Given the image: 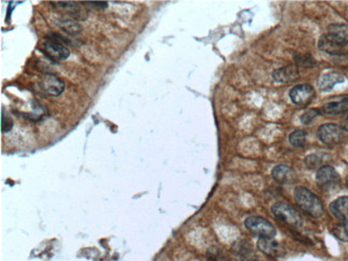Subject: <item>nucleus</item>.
I'll return each instance as SVG.
<instances>
[{"label": "nucleus", "mask_w": 348, "mask_h": 261, "mask_svg": "<svg viewBox=\"0 0 348 261\" xmlns=\"http://www.w3.org/2000/svg\"><path fill=\"white\" fill-rule=\"evenodd\" d=\"M293 197L300 208L312 218L318 219L324 214V205L320 199L308 188L302 186L297 187L293 192Z\"/></svg>", "instance_id": "nucleus-1"}, {"label": "nucleus", "mask_w": 348, "mask_h": 261, "mask_svg": "<svg viewBox=\"0 0 348 261\" xmlns=\"http://www.w3.org/2000/svg\"><path fill=\"white\" fill-rule=\"evenodd\" d=\"M272 214L281 222L289 225L292 227L302 226V218L297 210H294L291 205L285 202H276L272 206Z\"/></svg>", "instance_id": "nucleus-2"}, {"label": "nucleus", "mask_w": 348, "mask_h": 261, "mask_svg": "<svg viewBox=\"0 0 348 261\" xmlns=\"http://www.w3.org/2000/svg\"><path fill=\"white\" fill-rule=\"evenodd\" d=\"M244 226L248 231H251L256 236H260L261 238H273L276 233L273 225L269 221L260 217H251L246 219Z\"/></svg>", "instance_id": "nucleus-3"}, {"label": "nucleus", "mask_w": 348, "mask_h": 261, "mask_svg": "<svg viewBox=\"0 0 348 261\" xmlns=\"http://www.w3.org/2000/svg\"><path fill=\"white\" fill-rule=\"evenodd\" d=\"M344 130L337 124L333 123H327L321 125L318 129V138L321 142H324L325 145L333 146L341 143L345 137Z\"/></svg>", "instance_id": "nucleus-4"}, {"label": "nucleus", "mask_w": 348, "mask_h": 261, "mask_svg": "<svg viewBox=\"0 0 348 261\" xmlns=\"http://www.w3.org/2000/svg\"><path fill=\"white\" fill-rule=\"evenodd\" d=\"M42 50L49 59L54 61L66 60L70 56V50L66 45L53 38H48L43 43Z\"/></svg>", "instance_id": "nucleus-5"}, {"label": "nucleus", "mask_w": 348, "mask_h": 261, "mask_svg": "<svg viewBox=\"0 0 348 261\" xmlns=\"http://www.w3.org/2000/svg\"><path fill=\"white\" fill-rule=\"evenodd\" d=\"M314 96H315V91L313 87H311L310 85H307V84L294 86L289 92L290 100L296 105H300V106L308 105L309 103H311V101L313 100Z\"/></svg>", "instance_id": "nucleus-6"}, {"label": "nucleus", "mask_w": 348, "mask_h": 261, "mask_svg": "<svg viewBox=\"0 0 348 261\" xmlns=\"http://www.w3.org/2000/svg\"><path fill=\"white\" fill-rule=\"evenodd\" d=\"M326 37L333 43L345 47L348 45V25L343 23L332 24L328 27Z\"/></svg>", "instance_id": "nucleus-7"}, {"label": "nucleus", "mask_w": 348, "mask_h": 261, "mask_svg": "<svg viewBox=\"0 0 348 261\" xmlns=\"http://www.w3.org/2000/svg\"><path fill=\"white\" fill-rule=\"evenodd\" d=\"M257 247L263 254L270 258L281 257L284 253L280 243L273 240V238H260L257 242Z\"/></svg>", "instance_id": "nucleus-8"}, {"label": "nucleus", "mask_w": 348, "mask_h": 261, "mask_svg": "<svg viewBox=\"0 0 348 261\" xmlns=\"http://www.w3.org/2000/svg\"><path fill=\"white\" fill-rule=\"evenodd\" d=\"M299 77V70L293 66H287L280 68L272 72V78L276 83L287 84L293 82Z\"/></svg>", "instance_id": "nucleus-9"}, {"label": "nucleus", "mask_w": 348, "mask_h": 261, "mask_svg": "<svg viewBox=\"0 0 348 261\" xmlns=\"http://www.w3.org/2000/svg\"><path fill=\"white\" fill-rule=\"evenodd\" d=\"M321 112L326 115H341L348 113V98L335 97L334 100L325 103L321 107Z\"/></svg>", "instance_id": "nucleus-10"}, {"label": "nucleus", "mask_w": 348, "mask_h": 261, "mask_svg": "<svg viewBox=\"0 0 348 261\" xmlns=\"http://www.w3.org/2000/svg\"><path fill=\"white\" fill-rule=\"evenodd\" d=\"M340 180V176L331 166H323L318 169L316 174V181L319 185H331Z\"/></svg>", "instance_id": "nucleus-11"}, {"label": "nucleus", "mask_w": 348, "mask_h": 261, "mask_svg": "<svg viewBox=\"0 0 348 261\" xmlns=\"http://www.w3.org/2000/svg\"><path fill=\"white\" fill-rule=\"evenodd\" d=\"M41 88L45 93L52 96H58L64 92L65 84L61 79L54 76H49L41 83Z\"/></svg>", "instance_id": "nucleus-12"}, {"label": "nucleus", "mask_w": 348, "mask_h": 261, "mask_svg": "<svg viewBox=\"0 0 348 261\" xmlns=\"http://www.w3.org/2000/svg\"><path fill=\"white\" fill-rule=\"evenodd\" d=\"M344 80L345 77L342 74L336 73V72H330V73L324 74L320 77L318 87L321 91H331L335 85L344 83Z\"/></svg>", "instance_id": "nucleus-13"}, {"label": "nucleus", "mask_w": 348, "mask_h": 261, "mask_svg": "<svg viewBox=\"0 0 348 261\" xmlns=\"http://www.w3.org/2000/svg\"><path fill=\"white\" fill-rule=\"evenodd\" d=\"M333 217L340 221L348 220V197H340L329 206Z\"/></svg>", "instance_id": "nucleus-14"}, {"label": "nucleus", "mask_w": 348, "mask_h": 261, "mask_svg": "<svg viewBox=\"0 0 348 261\" xmlns=\"http://www.w3.org/2000/svg\"><path fill=\"white\" fill-rule=\"evenodd\" d=\"M56 6H57V8H60V9H62V10H65L70 16H72L73 19L85 20L87 17V12L76 3L58 2V3H56Z\"/></svg>", "instance_id": "nucleus-15"}, {"label": "nucleus", "mask_w": 348, "mask_h": 261, "mask_svg": "<svg viewBox=\"0 0 348 261\" xmlns=\"http://www.w3.org/2000/svg\"><path fill=\"white\" fill-rule=\"evenodd\" d=\"M318 47L323 51L330 54V55H343V54H345V47H342L340 45L330 41L326 37V34H323L320 37L318 41Z\"/></svg>", "instance_id": "nucleus-16"}, {"label": "nucleus", "mask_w": 348, "mask_h": 261, "mask_svg": "<svg viewBox=\"0 0 348 261\" xmlns=\"http://www.w3.org/2000/svg\"><path fill=\"white\" fill-rule=\"evenodd\" d=\"M272 177L278 182L284 184V183L289 182L293 176H292L291 169L288 166L279 165L272 170Z\"/></svg>", "instance_id": "nucleus-17"}, {"label": "nucleus", "mask_w": 348, "mask_h": 261, "mask_svg": "<svg viewBox=\"0 0 348 261\" xmlns=\"http://www.w3.org/2000/svg\"><path fill=\"white\" fill-rule=\"evenodd\" d=\"M306 141H307V135L301 130L294 131L289 135V142L293 147H296V148L303 147L306 145Z\"/></svg>", "instance_id": "nucleus-18"}, {"label": "nucleus", "mask_w": 348, "mask_h": 261, "mask_svg": "<svg viewBox=\"0 0 348 261\" xmlns=\"http://www.w3.org/2000/svg\"><path fill=\"white\" fill-rule=\"evenodd\" d=\"M59 26L61 27L62 29H64L66 32L70 33V34H78L80 31H82V28H80V26L76 23H74L73 21L68 20V19H62L61 21L58 22Z\"/></svg>", "instance_id": "nucleus-19"}, {"label": "nucleus", "mask_w": 348, "mask_h": 261, "mask_svg": "<svg viewBox=\"0 0 348 261\" xmlns=\"http://www.w3.org/2000/svg\"><path fill=\"white\" fill-rule=\"evenodd\" d=\"M333 235L343 242H348V220L343 221L333 229Z\"/></svg>", "instance_id": "nucleus-20"}, {"label": "nucleus", "mask_w": 348, "mask_h": 261, "mask_svg": "<svg viewBox=\"0 0 348 261\" xmlns=\"http://www.w3.org/2000/svg\"><path fill=\"white\" fill-rule=\"evenodd\" d=\"M297 66L303 67V68H311L315 66V61L310 55H298L294 58Z\"/></svg>", "instance_id": "nucleus-21"}, {"label": "nucleus", "mask_w": 348, "mask_h": 261, "mask_svg": "<svg viewBox=\"0 0 348 261\" xmlns=\"http://www.w3.org/2000/svg\"><path fill=\"white\" fill-rule=\"evenodd\" d=\"M320 115V111L319 110H315V109H312V110H308L305 114L301 116V122L303 124H310L312 121H313L317 116Z\"/></svg>", "instance_id": "nucleus-22"}, {"label": "nucleus", "mask_w": 348, "mask_h": 261, "mask_svg": "<svg viewBox=\"0 0 348 261\" xmlns=\"http://www.w3.org/2000/svg\"><path fill=\"white\" fill-rule=\"evenodd\" d=\"M13 127V121L10 116H8L7 113L5 114V110L3 109V117H2V131L3 133H8L11 131Z\"/></svg>", "instance_id": "nucleus-23"}, {"label": "nucleus", "mask_w": 348, "mask_h": 261, "mask_svg": "<svg viewBox=\"0 0 348 261\" xmlns=\"http://www.w3.org/2000/svg\"><path fill=\"white\" fill-rule=\"evenodd\" d=\"M321 163V161L319 159L318 155L316 154H311L306 159V164L310 169H314L316 167H318Z\"/></svg>", "instance_id": "nucleus-24"}, {"label": "nucleus", "mask_w": 348, "mask_h": 261, "mask_svg": "<svg viewBox=\"0 0 348 261\" xmlns=\"http://www.w3.org/2000/svg\"><path fill=\"white\" fill-rule=\"evenodd\" d=\"M84 5L90 7V8H95V9H105L109 6L106 2H84Z\"/></svg>", "instance_id": "nucleus-25"}, {"label": "nucleus", "mask_w": 348, "mask_h": 261, "mask_svg": "<svg viewBox=\"0 0 348 261\" xmlns=\"http://www.w3.org/2000/svg\"><path fill=\"white\" fill-rule=\"evenodd\" d=\"M340 127L345 131V132H348V115L345 117V118L342 120V124L340 125Z\"/></svg>", "instance_id": "nucleus-26"}, {"label": "nucleus", "mask_w": 348, "mask_h": 261, "mask_svg": "<svg viewBox=\"0 0 348 261\" xmlns=\"http://www.w3.org/2000/svg\"><path fill=\"white\" fill-rule=\"evenodd\" d=\"M346 185H347V186H348V176H347V177H346Z\"/></svg>", "instance_id": "nucleus-27"}]
</instances>
